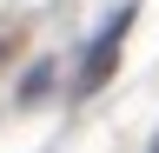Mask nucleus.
I'll return each instance as SVG.
<instances>
[{
    "label": "nucleus",
    "mask_w": 159,
    "mask_h": 153,
    "mask_svg": "<svg viewBox=\"0 0 159 153\" xmlns=\"http://www.w3.org/2000/svg\"><path fill=\"white\" fill-rule=\"evenodd\" d=\"M47 87H53V60H40V67L27 73V80H20V100H40Z\"/></svg>",
    "instance_id": "2"
},
{
    "label": "nucleus",
    "mask_w": 159,
    "mask_h": 153,
    "mask_svg": "<svg viewBox=\"0 0 159 153\" xmlns=\"http://www.w3.org/2000/svg\"><path fill=\"white\" fill-rule=\"evenodd\" d=\"M126 33H133V7H119L113 20H106V27L93 33V47H86V60H80V80H73L80 93H99V80H106V73L119 67V47H126Z\"/></svg>",
    "instance_id": "1"
},
{
    "label": "nucleus",
    "mask_w": 159,
    "mask_h": 153,
    "mask_svg": "<svg viewBox=\"0 0 159 153\" xmlns=\"http://www.w3.org/2000/svg\"><path fill=\"white\" fill-rule=\"evenodd\" d=\"M152 153H159V140H152Z\"/></svg>",
    "instance_id": "3"
},
{
    "label": "nucleus",
    "mask_w": 159,
    "mask_h": 153,
    "mask_svg": "<svg viewBox=\"0 0 159 153\" xmlns=\"http://www.w3.org/2000/svg\"><path fill=\"white\" fill-rule=\"evenodd\" d=\"M0 53H7V47H0Z\"/></svg>",
    "instance_id": "4"
}]
</instances>
